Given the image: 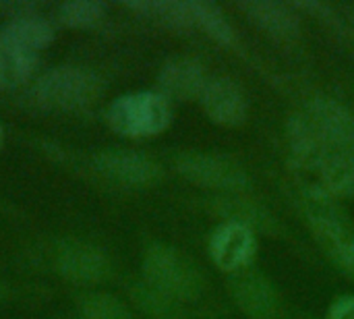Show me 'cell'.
Returning <instances> with one entry per match:
<instances>
[{
    "instance_id": "6da1fadb",
    "label": "cell",
    "mask_w": 354,
    "mask_h": 319,
    "mask_svg": "<svg viewBox=\"0 0 354 319\" xmlns=\"http://www.w3.org/2000/svg\"><path fill=\"white\" fill-rule=\"evenodd\" d=\"M172 120L170 102L160 91H135L116 98L108 108V125L131 139L156 137Z\"/></svg>"
},
{
    "instance_id": "7a4b0ae2",
    "label": "cell",
    "mask_w": 354,
    "mask_h": 319,
    "mask_svg": "<svg viewBox=\"0 0 354 319\" xmlns=\"http://www.w3.org/2000/svg\"><path fill=\"white\" fill-rule=\"evenodd\" d=\"M145 284L162 295L180 301H195L203 291V278L195 264L172 247L153 245L143 257Z\"/></svg>"
},
{
    "instance_id": "3957f363",
    "label": "cell",
    "mask_w": 354,
    "mask_h": 319,
    "mask_svg": "<svg viewBox=\"0 0 354 319\" xmlns=\"http://www.w3.org/2000/svg\"><path fill=\"white\" fill-rule=\"evenodd\" d=\"M100 93V81L93 73L77 66H56L37 79L33 98L50 110H79L89 106Z\"/></svg>"
},
{
    "instance_id": "277c9868",
    "label": "cell",
    "mask_w": 354,
    "mask_h": 319,
    "mask_svg": "<svg viewBox=\"0 0 354 319\" xmlns=\"http://www.w3.org/2000/svg\"><path fill=\"white\" fill-rule=\"evenodd\" d=\"M176 170L189 183L216 191H239L249 183L247 172L236 162L212 154H185L178 158Z\"/></svg>"
},
{
    "instance_id": "5b68a950",
    "label": "cell",
    "mask_w": 354,
    "mask_h": 319,
    "mask_svg": "<svg viewBox=\"0 0 354 319\" xmlns=\"http://www.w3.org/2000/svg\"><path fill=\"white\" fill-rule=\"evenodd\" d=\"M199 104L205 116L220 127H241L249 114V102L243 87L228 77L207 79Z\"/></svg>"
},
{
    "instance_id": "8992f818",
    "label": "cell",
    "mask_w": 354,
    "mask_h": 319,
    "mask_svg": "<svg viewBox=\"0 0 354 319\" xmlns=\"http://www.w3.org/2000/svg\"><path fill=\"white\" fill-rule=\"evenodd\" d=\"M209 255L222 272H241L255 255L253 228L239 220L218 226L209 239Z\"/></svg>"
},
{
    "instance_id": "52a82bcc",
    "label": "cell",
    "mask_w": 354,
    "mask_h": 319,
    "mask_svg": "<svg viewBox=\"0 0 354 319\" xmlns=\"http://www.w3.org/2000/svg\"><path fill=\"white\" fill-rule=\"evenodd\" d=\"M307 116L326 139L330 152L354 154V114L348 108L332 98H315Z\"/></svg>"
},
{
    "instance_id": "ba28073f",
    "label": "cell",
    "mask_w": 354,
    "mask_h": 319,
    "mask_svg": "<svg viewBox=\"0 0 354 319\" xmlns=\"http://www.w3.org/2000/svg\"><path fill=\"white\" fill-rule=\"evenodd\" d=\"M95 170L122 187H147L160 176L158 164L133 152H102L93 160Z\"/></svg>"
},
{
    "instance_id": "9c48e42d",
    "label": "cell",
    "mask_w": 354,
    "mask_h": 319,
    "mask_svg": "<svg viewBox=\"0 0 354 319\" xmlns=\"http://www.w3.org/2000/svg\"><path fill=\"white\" fill-rule=\"evenodd\" d=\"M239 8L245 12V17L257 25L266 35L278 39V42H295L301 35V21L292 6L274 2V0H247L241 2Z\"/></svg>"
},
{
    "instance_id": "30bf717a",
    "label": "cell",
    "mask_w": 354,
    "mask_h": 319,
    "mask_svg": "<svg viewBox=\"0 0 354 319\" xmlns=\"http://www.w3.org/2000/svg\"><path fill=\"white\" fill-rule=\"evenodd\" d=\"M56 270L73 284H95L108 276V259L91 245L71 243L58 249Z\"/></svg>"
},
{
    "instance_id": "8fae6325",
    "label": "cell",
    "mask_w": 354,
    "mask_h": 319,
    "mask_svg": "<svg viewBox=\"0 0 354 319\" xmlns=\"http://www.w3.org/2000/svg\"><path fill=\"white\" fill-rule=\"evenodd\" d=\"M207 83V77L203 73V66L195 58L178 56L160 69L158 75V87L160 93L170 102H189V100H199L203 85Z\"/></svg>"
},
{
    "instance_id": "7c38bea8",
    "label": "cell",
    "mask_w": 354,
    "mask_h": 319,
    "mask_svg": "<svg viewBox=\"0 0 354 319\" xmlns=\"http://www.w3.org/2000/svg\"><path fill=\"white\" fill-rule=\"evenodd\" d=\"M230 295L249 319H270L276 313V293L255 272H236L230 282Z\"/></svg>"
},
{
    "instance_id": "4fadbf2b",
    "label": "cell",
    "mask_w": 354,
    "mask_h": 319,
    "mask_svg": "<svg viewBox=\"0 0 354 319\" xmlns=\"http://www.w3.org/2000/svg\"><path fill=\"white\" fill-rule=\"evenodd\" d=\"M286 141L295 160L305 168H322L330 156V147L317 127L305 114H295L286 122Z\"/></svg>"
},
{
    "instance_id": "5bb4252c",
    "label": "cell",
    "mask_w": 354,
    "mask_h": 319,
    "mask_svg": "<svg viewBox=\"0 0 354 319\" xmlns=\"http://www.w3.org/2000/svg\"><path fill=\"white\" fill-rule=\"evenodd\" d=\"M0 37L12 42L23 50L39 54L44 48H48L54 42V29L41 15L29 10L23 15L8 17L0 29Z\"/></svg>"
},
{
    "instance_id": "9a60e30c",
    "label": "cell",
    "mask_w": 354,
    "mask_h": 319,
    "mask_svg": "<svg viewBox=\"0 0 354 319\" xmlns=\"http://www.w3.org/2000/svg\"><path fill=\"white\" fill-rule=\"evenodd\" d=\"M127 6L141 17L156 21L158 25L172 29V31H191L195 29V21L191 15L189 2L178 0H137L127 2Z\"/></svg>"
},
{
    "instance_id": "2e32d148",
    "label": "cell",
    "mask_w": 354,
    "mask_h": 319,
    "mask_svg": "<svg viewBox=\"0 0 354 319\" xmlns=\"http://www.w3.org/2000/svg\"><path fill=\"white\" fill-rule=\"evenodd\" d=\"M37 64V54L0 37V89H17L29 81Z\"/></svg>"
},
{
    "instance_id": "e0dca14e",
    "label": "cell",
    "mask_w": 354,
    "mask_h": 319,
    "mask_svg": "<svg viewBox=\"0 0 354 319\" xmlns=\"http://www.w3.org/2000/svg\"><path fill=\"white\" fill-rule=\"evenodd\" d=\"M324 189L336 197L354 195V154L330 152L326 162L319 168Z\"/></svg>"
},
{
    "instance_id": "ac0fdd59",
    "label": "cell",
    "mask_w": 354,
    "mask_h": 319,
    "mask_svg": "<svg viewBox=\"0 0 354 319\" xmlns=\"http://www.w3.org/2000/svg\"><path fill=\"white\" fill-rule=\"evenodd\" d=\"M189 6H191L195 27L203 29L214 42H218L220 46H230L234 42V29H232L230 21L214 2L191 0Z\"/></svg>"
},
{
    "instance_id": "d6986e66",
    "label": "cell",
    "mask_w": 354,
    "mask_h": 319,
    "mask_svg": "<svg viewBox=\"0 0 354 319\" xmlns=\"http://www.w3.org/2000/svg\"><path fill=\"white\" fill-rule=\"evenodd\" d=\"M79 319H133L127 305L108 293H87L77 301Z\"/></svg>"
},
{
    "instance_id": "ffe728a7",
    "label": "cell",
    "mask_w": 354,
    "mask_h": 319,
    "mask_svg": "<svg viewBox=\"0 0 354 319\" xmlns=\"http://www.w3.org/2000/svg\"><path fill=\"white\" fill-rule=\"evenodd\" d=\"M106 17V4L95 0H73L58 8V19L71 29H91Z\"/></svg>"
},
{
    "instance_id": "44dd1931",
    "label": "cell",
    "mask_w": 354,
    "mask_h": 319,
    "mask_svg": "<svg viewBox=\"0 0 354 319\" xmlns=\"http://www.w3.org/2000/svg\"><path fill=\"white\" fill-rule=\"evenodd\" d=\"M135 303L143 313H147L151 319H176L178 318V303L160 291L151 289L149 284H141L133 293Z\"/></svg>"
},
{
    "instance_id": "7402d4cb",
    "label": "cell",
    "mask_w": 354,
    "mask_h": 319,
    "mask_svg": "<svg viewBox=\"0 0 354 319\" xmlns=\"http://www.w3.org/2000/svg\"><path fill=\"white\" fill-rule=\"evenodd\" d=\"M290 6L295 10H301V12H307L311 15L313 19L317 21H324L326 25H332L336 29H342V21L340 17L336 15V10L326 4V2H317V0H297V2H290Z\"/></svg>"
},
{
    "instance_id": "603a6c76",
    "label": "cell",
    "mask_w": 354,
    "mask_h": 319,
    "mask_svg": "<svg viewBox=\"0 0 354 319\" xmlns=\"http://www.w3.org/2000/svg\"><path fill=\"white\" fill-rule=\"evenodd\" d=\"M326 319H354V297L346 295L332 303Z\"/></svg>"
},
{
    "instance_id": "cb8c5ba5",
    "label": "cell",
    "mask_w": 354,
    "mask_h": 319,
    "mask_svg": "<svg viewBox=\"0 0 354 319\" xmlns=\"http://www.w3.org/2000/svg\"><path fill=\"white\" fill-rule=\"evenodd\" d=\"M336 255H338V259L344 264V268H346V270H351V272L354 274V237H351V239H348V241L338 249V253H336Z\"/></svg>"
},
{
    "instance_id": "d4e9b609",
    "label": "cell",
    "mask_w": 354,
    "mask_h": 319,
    "mask_svg": "<svg viewBox=\"0 0 354 319\" xmlns=\"http://www.w3.org/2000/svg\"><path fill=\"white\" fill-rule=\"evenodd\" d=\"M0 145H2V125H0Z\"/></svg>"
}]
</instances>
